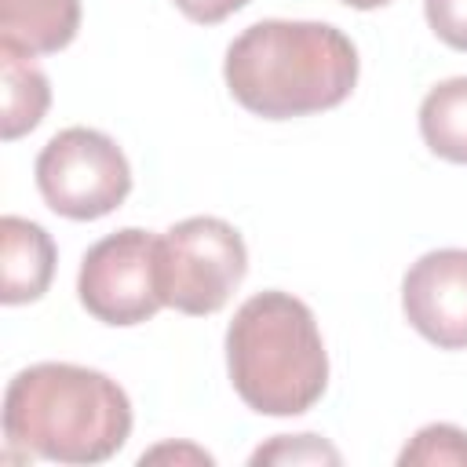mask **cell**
Segmentation results:
<instances>
[{"label": "cell", "instance_id": "obj_6", "mask_svg": "<svg viewBox=\"0 0 467 467\" xmlns=\"http://www.w3.org/2000/svg\"><path fill=\"white\" fill-rule=\"evenodd\" d=\"M157 241L150 230L124 226L102 241H95L77 274V296L91 317L102 325H142L161 306L157 281Z\"/></svg>", "mask_w": 467, "mask_h": 467}, {"label": "cell", "instance_id": "obj_9", "mask_svg": "<svg viewBox=\"0 0 467 467\" xmlns=\"http://www.w3.org/2000/svg\"><path fill=\"white\" fill-rule=\"evenodd\" d=\"M80 29V0H0V44L55 55Z\"/></svg>", "mask_w": 467, "mask_h": 467}, {"label": "cell", "instance_id": "obj_10", "mask_svg": "<svg viewBox=\"0 0 467 467\" xmlns=\"http://www.w3.org/2000/svg\"><path fill=\"white\" fill-rule=\"evenodd\" d=\"M51 102L47 77L33 66V55L0 44V131L4 139H18L33 131Z\"/></svg>", "mask_w": 467, "mask_h": 467}, {"label": "cell", "instance_id": "obj_8", "mask_svg": "<svg viewBox=\"0 0 467 467\" xmlns=\"http://www.w3.org/2000/svg\"><path fill=\"white\" fill-rule=\"evenodd\" d=\"M55 277V241L40 223L22 215L0 219V299L7 306L33 303Z\"/></svg>", "mask_w": 467, "mask_h": 467}, {"label": "cell", "instance_id": "obj_14", "mask_svg": "<svg viewBox=\"0 0 467 467\" xmlns=\"http://www.w3.org/2000/svg\"><path fill=\"white\" fill-rule=\"evenodd\" d=\"M427 22L456 51H467V0H423Z\"/></svg>", "mask_w": 467, "mask_h": 467}, {"label": "cell", "instance_id": "obj_5", "mask_svg": "<svg viewBox=\"0 0 467 467\" xmlns=\"http://www.w3.org/2000/svg\"><path fill=\"white\" fill-rule=\"evenodd\" d=\"M36 190L66 219H102L124 204L131 168L124 150L95 128H62L36 157Z\"/></svg>", "mask_w": 467, "mask_h": 467}, {"label": "cell", "instance_id": "obj_15", "mask_svg": "<svg viewBox=\"0 0 467 467\" xmlns=\"http://www.w3.org/2000/svg\"><path fill=\"white\" fill-rule=\"evenodd\" d=\"M190 22H201V26H215L223 18H230L234 11H241L248 0H171Z\"/></svg>", "mask_w": 467, "mask_h": 467}, {"label": "cell", "instance_id": "obj_4", "mask_svg": "<svg viewBox=\"0 0 467 467\" xmlns=\"http://www.w3.org/2000/svg\"><path fill=\"white\" fill-rule=\"evenodd\" d=\"M248 252L241 234L219 215H193L175 223L157 241V281L164 306L204 317L226 306L244 281Z\"/></svg>", "mask_w": 467, "mask_h": 467}, {"label": "cell", "instance_id": "obj_17", "mask_svg": "<svg viewBox=\"0 0 467 467\" xmlns=\"http://www.w3.org/2000/svg\"><path fill=\"white\" fill-rule=\"evenodd\" d=\"M339 4L358 7V11H372V7H383V4H390V0H339Z\"/></svg>", "mask_w": 467, "mask_h": 467}, {"label": "cell", "instance_id": "obj_1", "mask_svg": "<svg viewBox=\"0 0 467 467\" xmlns=\"http://www.w3.org/2000/svg\"><path fill=\"white\" fill-rule=\"evenodd\" d=\"M230 95L255 117L288 120L339 106L358 80V47L328 22L263 18L226 47Z\"/></svg>", "mask_w": 467, "mask_h": 467}, {"label": "cell", "instance_id": "obj_16", "mask_svg": "<svg viewBox=\"0 0 467 467\" xmlns=\"http://www.w3.org/2000/svg\"><path fill=\"white\" fill-rule=\"evenodd\" d=\"M168 456H175V460H193V463H212V456L201 452V449H193V445H157L153 452H142V463L168 460Z\"/></svg>", "mask_w": 467, "mask_h": 467}, {"label": "cell", "instance_id": "obj_2", "mask_svg": "<svg viewBox=\"0 0 467 467\" xmlns=\"http://www.w3.org/2000/svg\"><path fill=\"white\" fill-rule=\"evenodd\" d=\"M131 434V401L117 379L69 361H40L4 390V438L51 463H102Z\"/></svg>", "mask_w": 467, "mask_h": 467}, {"label": "cell", "instance_id": "obj_12", "mask_svg": "<svg viewBox=\"0 0 467 467\" xmlns=\"http://www.w3.org/2000/svg\"><path fill=\"white\" fill-rule=\"evenodd\" d=\"M401 467H467V431L452 423H427L398 456Z\"/></svg>", "mask_w": 467, "mask_h": 467}, {"label": "cell", "instance_id": "obj_11", "mask_svg": "<svg viewBox=\"0 0 467 467\" xmlns=\"http://www.w3.org/2000/svg\"><path fill=\"white\" fill-rule=\"evenodd\" d=\"M420 135L441 161L467 164V77L441 80L423 95Z\"/></svg>", "mask_w": 467, "mask_h": 467}, {"label": "cell", "instance_id": "obj_13", "mask_svg": "<svg viewBox=\"0 0 467 467\" xmlns=\"http://www.w3.org/2000/svg\"><path fill=\"white\" fill-rule=\"evenodd\" d=\"M252 463H339V452L317 434H277L252 452Z\"/></svg>", "mask_w": 467, "mask_h": 467}, {"label": "cell", "instance_id": "obj_3", "mask_svg": "<svg viewBox=\"0 0 467 467\" xmlns=\"http://www.w3.org/2000/svg\"><path fill=\"white\" fill-rule=\"evenodd\" d=\"M226 368L237 398L263 416H299L328 387V354L314 310L270 288L244 299L226 328Z\"/></svg>", "mask_w": 467, "mask_h": 467}, {"label": "cell", "instance_id": "obj_7", "mask_svg": "<svg viewBox=\"0 0 467 467\" xmlns=\"http://www.w3.org/2000/svg\"><path fill=\"white\" fill-rule=\"evenodd\" d=\"M409 325L441 350H467V248L420 255L401 281Z\"/></svg>", "mask_w": 467, "mask_h": 467}]
</instances>
